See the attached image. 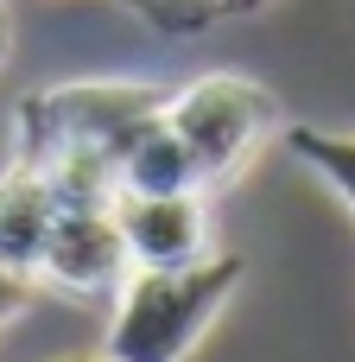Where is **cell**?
Here are the masks:
<instances>
[{"label": "cell", "instance_id": "12", "mask_svg": "<svg viewBox=\"0 0 355 362\" xmlns=\"http://www.w3.org/2000/svg\"><path fill=\"white\" fill-rule=\"evenodd\" d=\"M254 6H267V0H216V13H254Z\"/></svg>", "mask_w": 355, "mask_h": 362}, {"label": "cell", "instance_id": "14", "mask_svg": "<svg viewBox=\"0 0 355 362\" xmlns=\"http://www.w3.org/2000/svg\"><path fill=\"white\" fill-rule=\"evenodd\" d=\"M57 362H108V356H57Z\"/></svg>", "mask_w": 355, "mask_h": 362}, {"label": "cell", "instance_id": "10", "mask_svg": "<svg viewBox=\"0 0 355 362\" xmlns=\"http://www.w3.org/2000/svg\"><path fill=\"white\" fill-rule=\"evenodd\" d=\"M146 25H159V32H178V38H191V32H203V25H216L222 13H216V0H127Z\"/></svg>", "mask_w": 355, "mask_h": 362}, {"label": "cell", "instance_id": "6", "mask_svg": "<svg viewBox=\"0 0 355 362\" xmlns=\"http://www.w3.org/2000/svg\"><path fill=\"white\" fill-rule=\"evenodd\" d=\"M172 197V191H203V178H197V165H191V153L178 146V134L165 127V115H152V121H140L127 140H121V153H114V197Z\"/></svg>", "mask_w": 355, "mask_h": 362}, {"label": "cell", "instance_id": "13", "mask_svg": "<svg viewBox=\"0 0 355 362\" xmlns=\"http://www.w3.org/2000/svg\"><path fill=\"white\" fill-rule=\"evenodd\" d=\"M6 45H13V19H6V0H0V64H6Z\"/></svg>", "mask_w": 355, "mask_h": 362}, {"label": "cell", "instance_id": "5", "mask_svg": "<svg viewBox=\"0 0 355 362\" xmlns=\"http://www.w3.org/2000/svg\"><path fill=\"white\" fill-rule=\"evenodd\" d=\"M121 274H127V248H121L114 216L108 210H57L44 255H38V280L70 299H95V293H114Z\"/></svg>", "mask_w": 355, "mask_h": 362}, {"label": "cell", "instance_id": "2", "mask_svg": "<svg viewBox=\"0 0 355 362\" xmlns=\"http://www.w3.org/2000/svg\"><path fill=\"white\" fill-rule=\"evenodd\" d=\"M159 115H165V127L178 134V146L191 153L203 191H216V185H229V178L254 159V146L273 134L279 102H273V89L254 83V76L210 70V76L172 89V95L159 102Z\"/></svg>", "mask_w": 355, "mask_h": 362}, {"label": "cell", "instance_id": "7", "mask_svg": "<svg viewBox=\"0 0 355 362\" xmlns=\"http://www.w3.org/2000/svg\"><path fill=\"white\" fill-rule=\"evenodd\" d=\"M57 223V204L44 191V178L32 165H6L0 178V261L25 280H38V255H44V235Z\"/></svg>", "mask_w": 355, "mask_h": 362}, {"label": "cell", "instance_id": "8", "mask_svg": "<svg viewBox=\"0 0 355 362\" xmlns=\"http://www.w3.org/2000/svg\"><path fill=\"white\" fill-rule=\"evenodd\" d=\"M57 210H108L114 204V159L102 146H64L44 165H32Z\"/></svg>", "mask_w": 355, "mask_h": 362}, {"label": "cell", "instance_id": "11", "mask_svg": "<svg viewBox=\"0 0 355 362\" xmlns=\"http://www.w3.org/2000/svg\"><path fill=\"white\" fill-rule=\"evenodd\" d=\"M32 293H38V280H25V274H13V267L0 261V331L25 318V305H32Z\"/></svg>", "mask_w": 355, "mask_h": 362}, {"label": "cell", "instance_id": "4", "mask_svg": "<svg viewBox=\"0 0 355 362\" xmlns=\"http://www.w3.org/2000/svg\"><path fill=\"white\" fill-rule=\"evenodd\" d=\"M127 267H191L210 248V191H172V197H114L108 204Z\"/></svg>", "mask_w": 355, "mask_h": 362}, {"label": "cell", "instance_id": "9", "mask_svg": "<svg viewBox=\"0 0 355 362\" xmlns=\"http://www.w3.org/2000/svg\"><path fill=\"white\" fill-rule=\"evenodd\" d=\"M292 153L355 210V134H330V127H292Z\"/></svg>", "mask_w": 355, "mask_h": 362}, {"label": "cell", "instance_id": "1", "mask_svg": "<svg viewBox=\"0 0 355 362\" xmlns=\"http://www.w3.org/2000/svg\"><path fill=\"white\" fill-rule=\"evenodd\" d=\"M241 286V255H203L191 267H127L102 337L108 362H184Z\"/></svg>", "mask_w": 355, "mask_h": 362}, {"label": "cell", "instance_id": "3", "mask_svg": "<svg viewBox=\"0 0 355 362\" xmlns=\"http://www.w3.org/2000/svg\"><path fill=\"white\" fill-rule=\"evenodd\" d=\"M165 102V89L152 83H121V76H102V83H57V89H38L19 102L13 115V165H44L51 153L64 146H102L108 159L121 153V140L152 121Z\"/></svg>", "mask_w": 355, "mask_h": 362}]
</instances>
